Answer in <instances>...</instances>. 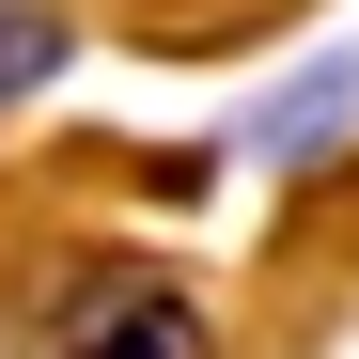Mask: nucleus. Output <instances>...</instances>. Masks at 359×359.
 I'll return each instance as SVG.
<instances>
[{
    "mask_svg": "<svg viewBox=\"0 0 359 359\" xmlns=\"http://www.w3.org/2000/svg\"><path fill=\"white\" fill-rule=\"evenodd\" d=\"M63 63H79V32L47 16V0H0V109H16V94H47Z\"/></svg>",
    "mask_w": 359,
    "mask_h": 359,
    "instance_id": "nucleus-2",
    "label": "nucleus"
},
{
    "mask_svg": "<svg viewBox=\"0 0 359 359\" xmlns=\"http://www.w3.org/2000/svg\"><path fill=\"white\" fill-rule=\"evenodd\" d=\"M32 359H219V328H203V297L156 281V266H79L32 313Z\"/></svg>",
    "mask_w": 359,
    "mask_h": 359,
    "instance_id": "nucleus-1",
    "label": "nucleus"
},
{
    "mask_svg": "<svg viewBox=\"0 0 359 359\" xmlns=\"http://www.w3.org/2000/svg\"><path fill=\"white\" fill-rule=\"evenodd\" d=\"M344 109H359V63H313V79H297V94L266 109V156H313V141L344 126Z\"/></svg>",
    "mask_w": 359,
    "mask_h": 359,
    "instance_id": "nucleus-3",
    "label": "nucleus"
}]
</instances>
